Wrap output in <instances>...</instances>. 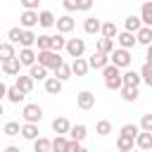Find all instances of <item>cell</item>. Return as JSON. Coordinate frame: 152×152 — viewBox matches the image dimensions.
Instances as JSON below:
<instances>
[{
    "instance_id": "cell-51",
    "label": "cell",
    "mask_w": 152,
    "mask_h": 152,
    "mask_svg": "<svg viewBox=\"0 0 152 152\" xmlns=\"http://www.w3.org/2000/svg\"><path fill=\"white\" fill-rule=\"evenodd\" d=\"M2 114H5V107H2V102H0V116H2Z\"/></svg>"
},
{
    "instance_id": "cell-11",
    "label": "cell",
    "mask_w": 152,
    "mask_h": 152,
    "mask_svg": "<svg viewBox=\"0 0 152 152\" xmlns=\"http://www.w3.org/2000/svg\"><path fill=\"white\" fill-rule=\"evenodd\" d=\"M17 59H19L21 66H33L36 64V52L31 48H21V52L17 55Z\"/></svg>"
},
{
    "instance_id": "cell-20",
    "label": "cell",
    "mask_w": 152,
    "mask_h": 152,
    "mask_svg": "<svg viewBox=\"0 0 152 152\" xmlns=\"http://www.w3.org/2000/svg\"><path fill=\"white\" fill-rule=\"evenodd\" d=\"M100 28H102V21L95 19V17H88V19L83 21V31L90 33V36H93V33H100Z\"/></svg>"
},
{
    "instance_id": "cell-37",
    "label": "cell",
    "mask_w": 152,
    "mask_h": 152,
    "mask_svg": "<svg viewBox=\"0 0 152 152\" xmlns=\"http://www.w3.org/2000/svg\"><path fill=\"white\" fill-rule=\"evenodd\" d=\"M95 133H97V135H109V133H112V124H109L107 119L97 121V124H95Z\"/></svg>"
},
{
    "instance_id": "cell-48",
    "label": "cell",
    "mask_w": 152,
    "mask_h": 152,
    "mask_svg": "<svg viewBox=\"0 0 152 152\" xmlns=\"http://www.w3.org/2000/svg\"><path fill=\"white\" fill-rule=\"evenodd\" d=\"M145 59H147L145 64H150V66H152V45H147V52H145Z\"/></svg>"
},
{
    "instance_id": "cell-17",
    "label": "cell",
    "mask_w": 152,
    "mask_h": 152,
    "mask_svg": "<svg viewBox=\"0 0 152 152\" xmlns=\"http://www.w3.org/2000/svg\"><path fill=\"white\" fill-rule=\"evenodd\" d=\"M86 135H88V128H86L83 124H76V126H71V128H69V140H76V142H81Z\"/></svg>"
},
{
    "instance_id": "cell-34",
    "label": "cell",
    "mask_w": 152,
    "mask_h": 152,
    "mask_svg": "<svg viewBox=\"0 0 152 152\" xmlns=\"http://www.w3.org/2000/svg\"><path fill=\"white\" fill-rule=\"evenodd\" d=\"M138 133H140V128H138L135 124H124L119 135H126V138H133V140H135V138H138Z\"/></svg>"
},
{
    "instance_id": "cell-22",
    "label": "cell",
    "mask_w": 152,
    "mask_h": 152,
    "mask_svg": "<svg viewBox=\"0 0 152 152\" xmlns=\"http://www.w3.org/2000/svg\"><path fill=\"white\" fill-rule=\"evenodd\" d=\"M19 69H21V64H19V59H17V57H12V59L2 62V71H5L7 76H17V74H19Z\"/></svg>"
},
{
    "instance_id": "cell-3",
    "label": "cell",
    "mask_w": 152,
    "mask_h": 152,
    "mask_svg": "<svg viewBox=\"0 0 152 152\" xmlns=\"http://www.w3.org/2000/svg\"><path fill=\"white\" fill-rule=\"evenodd\" d=\"M131 62H133V57H131V52H128V50L116 48V50L109 55V64H114L116 69H126V66H131Z\"/></svg>"
},
{
    "instance_id": "cell-4",
    "label": "cell",
    "mask_w": 152,
    "mask_h": 152,
    "mask_svg": "<svg viewBox=\"0 0 152 152\" xmlns=\"http://www.w3.org/2000/svg\"><path fill=\"white\" fill-rule=\"evenodd\" d=\"M21 116H24L26 124H38L43 119V107L40 104H26L24 112H21Z\"/></svg>"
},
{
    "instance_id": "cell-27",
    "label": "cell",
    "mask_w": 152,
    "mask_h": 152,
    "mask_svg": "<svg viewBox=\"0 0 152 152\" xmlns=\"http://www.w3.org/2000/svg\"><path fill=\"white\" fill-rule=\"evenodd\" d=\"M45 90H48L50 95H59V93H62V81H57L55 76L45 78Z\"/></svg>"
},
{
    "instance_id": "cell-32",
    "label": "cell",
    "mask_w": 152,
    "mask_h": 152,
    "mask_svg": "<svg viewBox=\"0 0 152 152\" xmlns=\"http://www.w3.org/2000/svg\"><path fill=\"white\" fill-rule=\"evenodd\" d=\"M24 97H26V95H24V93H21V90H19L17 86H10V88H7V100H10V102L19 104V102H21Z\"/></svg>"
},
{
    "instance_id": "cell-29",
    "label": "cell",
    "mask_w": 152,
    "mask_h": 152,
    "mask_svg": "<svg viewBox=\"0 0 152 152\" xmlns=\"http://www.w3.org/2000/svg\"><path fill=\"white\" fill-rule=\"evenodd\" d=\"M33 152H52V140L40 135L38 140H33Z\"/></svg>"
},
{
    "instance_id": "cell-33",
    "label": "cell",
    "mask_w": 152,
    "mask_h": 152,
    "mask_svg": "<svg viewBox=\"0 0 152 152\" xmlns=\"http://www.w3.org/2000/svg\"><path fill=\"white\" fill-rule=\"evenodd\" d=\"M55 78H57V81H62V83H64L66 78H71V66H69V64L57 66V69H55Z\"/></svg>"
},
{
    "instance_id": "cell-44",
    "label": "cell",
    "mask_w": 152,
    "mask_h": 152,
    "mask_svg": "<svg viewBox=\"0 0 152 152\" xmlns=\"http://www.w3.org/2000/svg\"><path fill=\"white\" fill-rule=\"evenodd\" d=\"M138 128H142L145 133H152V114H142V119H140V126Z\"/></svg>"
},
{
    "instance_id": "cell-52",
    "label": "cell",
    "mask_w": 152,
    "mask_h": 152,
    "mask_svg": "<svg viewBox=\"0 0 152 152\" xmlns=\"http://www.w3.org/2000/svg\"><path fill=\"white\" fill-rule=\"evenodd\" d=\"M78 152H88V150H86V147H81V150H78Z\"/></svg>"
},
{
    "instance_id": "cell-14",
    "label": "cell",
    "mask_w": 152,
    "mask_h": 152,
    "mask_svg": "<svg viewBox=\"0 0 152 152\" xmlns=\"http://www.w3.org/2000/svg\"><path fill=\"white\" fill-rule=\"evenodd\" d=\"M116 43H119V48H121V50H131V48L135 45V36L124 31V33H119V36H116Z\"/></svg>"
},
{
    "instance_id": "cell-31",
    "label": "cell",
    "mask_w": 152,
    "mask_h": 152,
    "mask_svg": "<svg viewBox=\"0 0 152 152\" xmlns=\"http://www.w3.org/2000/svg\"><path fill=\"white\" fill-rule=\"evenodd\" d=\"M12 57H17L14 45H10V43H0V62H7V59H12Z\"/></svg>"
},
{
    "instance_id": "cell-10",
    "label": "cell",
    "mask_w": 152,
    "mask_h": 152,
    "mask_svg": "<svg viewBox=\"0 0 152 152\" xmlns=\"http://www.w3.org/2000/svg\"><path fill=\"white\" fill-rule=\"evenodd\" d=\"M76 104H78L81 109H93V107H95V95H93L90 90H83V93H78Z\"/></svg>"
},
{
    "instance_id": "cell-26",
    "label": "cell",
    "mask_w": 152,
    "mask_h": 152,
    "mask_svg": "<svg viewBox=\"0 0 152 152\" xmlns=\"http://www.w3.org/2000/svg\"><path fill=\"white\" fill-rule=\"evenodd\" d=\"M28 76H31V81H45L48 78V69L40 66V64H33L31 71H28Z\"/></svg>"
},
{
    "instance_id": "cell-15",
    "label": "cell",
    "mask_w": 152,
    "mask_h": 152,
    "mask_svg": "<svg viewBox=\"0 0 152 152\" xmlns=\"http://www.w3.org/2000/svg\"><path fill=\"white\" fill-rule=\"evenodd\" d=\"M69 128H71V124H69V119H64V116H57V119L52 121V131H55L57 135L69 133Z\"/></svg>"
},
{
    "instance_id": "cell-12",
    "label": "cell",
    "mask_w": 152,
    "mask_h": 152,
    "mask_svg": "<svg viewBox=\"0 0 152 152\" xmlns=\"http://www.w3.org/2000/svg\"><path fill=\"white\" fill-rule=\"evenodd\" d=\"M69 66H71V76H74V74H76V76H86V74H88V69H90V66H88V59H83V57L74 59Z\"/></svg>"
},
{
    "instance_id": "cell-2",
    "label": "cell",
    "mask_w": 152,
    "mask_h": 152,
    "mask_svg": "<svg viewBox=\"0 0 152 152\" xmlns=\"http://www.w3.org/2000/svg\"><path fill=\"white\" fill-rule=\"evenodd\" d=\"M36 64H40V66H45V69H57V66H62L64 62H62V57L57 55V52H52V50H45V52H36Z\"/></svg>"
},
{
    "instance_id": "cell-6",
    "label": "cell",
    "mask_w": 152,
    "mask_h": 152,
    "mask_svg": "<svg viewBox=\"0 0 152 152\" xmlns=\"http://www.w3.org/2000/svg\"><path fill=\"white\" fill-rule=\"evenodd\" d=\"M121 83H124V88H138L142 83V78H140L138 71H124L121 74Z\"/></svg>"
},
{
    "instance_id": "cell-41",
    "label": "cell",
    "mask_w": 152,
    "mask_h": 152,
    "mask_svg": "<svg viewBox=\"0 0 152 152\" xmlns=\"http://www.w3.org/2000/svg\"><path fill=\"white\" fill-rule=\"evenodd\" d=\"M64 48H66V38H64V36H59V33H57V36H52V52H57V55H59V50H64Z\"/></svg>"
},
{
    "instance_id": "cell-49",
    "label": "cell",
    "mask_w": 152,
    "mask_h": 152,
    "mask_svg": "<svg viewBox=\"0 0 152 152\" xmlns=\"http://www.w3.org/2000/svg\"><path fill=\"white\" fill-rule=\"evenodd\" d=\"M2 97H7V86L0 81V100H2Z\"/></svg>"
},
{
    "instance_id": "cell-28",
    "label": "cell",
    "mask_w": 152,
    "mask_h": 152,
    "mask_svg": "<svg viewBox=\"0 0 152 152\" xmlns=\"http://www.w3.org/2000/svg\"><path fill=\"white\" fill-rule=\"evenodd\" d=\"M135 43H142V45H152V28L142 26V28L135 33Z\"/></svg>"
},
{
    "instance_id": "cell-7",
    "label": "cell",
    "mask_w": 152,
    "mask_h": 152,
    "mask_svg": "<svg viewBox=\"0 0 152 152\" xmlns=\"http://www.w3.org/2000/svg\"><path fill=\"white\" fill-rule=\"evenodd\" d=\"M19 24L24 26V31H31L38 24V12H21L19 14Z\"/></svg>"
},
{
    "instance_id": "cell-13",
    "label": "cell",
    "mask_w": 152,
    "mask_h": 152,
    "mask_svg": "<svg viewBox=\"0 0 152 152\" xmlns=\"http://www.w3.org/2000/svg\"><path fill=\"white\" fill-rule=\"evenodd\" d=\"M135 145H138V150H140V152H145V150H152V133H145V131H140V133H138V138H135Z\"/></svg>"
},
{
    "instance_id": "cell-35",
    "label": "cell",
    "mask_w": 152,
    "mask_h": 152,
    "mask_svg": "<svg viewBox=\"0 0 152 152\" xmlns=\"http://www.w3.org/2000/svg\"><path fill=\"white\" fill-rule=\"evenodd\" d=\"M133 138H126V135H119V140H116V147H119V152H131L133 150Z\"/></svg>"
},
{
    "instance_id": "cell-21",
    "label": "cell",
    "mask_w": 152,
    "mask_h": 152,
    "mask_svg": "<svg viewBox=\"0 0 152 152\" xmlns=\"http://www.w3.org/2000/svg\"><path fill=\"white\" fill-rule=\"evenodd\" d=\"M100 33H102V38L114 40V38L119 36V28H116V24H114V21H104V24H102V28H100Z\"/></svg>"
},
{
    "instance_id": "cell-24",
    "label": "cell",
    "mask_w": 152,
    "mask_h": 152,
    "mask_svg": "<svg viewBox=\"0 0 152 152\" xmlns=\"http://www.w3.org/2000/svg\"><path fill=\"white\" fill-rule=\"evenodd\" d=\"M24 95H28L31 90H33V81H31V76H17V83H14Z\"/></svg>"
},
{
    "instance_id": "cell-36",
    "label": "cell",
    "mask_w": 152,
    "mask_h": 152,
    "mask_svg": "<svg viewBox=\"0 0 152 152\" xmlns=\"http://www.w3.org/2000/svg\"><path fill=\"white\" fill-rule=\"evenodd\" d=\"M2 133H5V135H10V138H14V135H19V133H21V126H19L17 121H7V124H5V128H2Z\"/></svg>"
},
{
    "instance_id": "cell-19",
    "label": "cell",
    "mask_w": 152,
    "mask_h": 152,
    "mask_svg": "<svg viewBox=\"0 0 152 152\" xmlns=\"http://www.w3.org/2000/svg\"><path fill=\"white\" fill-rule=\"evenodd\" d=\"M55 14L50 12V10H43V12H38V24L43 26V28H50V26H55Z\"/></svg>"
},
{
    "instance_id": "cell-39",
    "label": "cell",
    "mask_w": 152,
    "mask_h": 152,
    "mask_svg": "<svg viewBox=\"0 0 152 152\" xmlns=\"http://www.w3.org/2000/svg\"><path fill=\"white\" fill-rule=\"evenodd\" d=\"M21 33H24V28H19V26H12V28L7 31V38H10V45H14V43H19V40H21Z\"/></svg>"
},
{
    "instance_id": "cell-18",
    "label": "cell",
    "mask_w": 152,
    "mask_h": 152,
    "mask_svg": "<svg viewBox=\"0 0 152 152\" xmlns=\"http://www.w3.org/2000/svg\"><path fill=\"white\" fill-rule=\"evenodd\" d=\"M140 21H142V26L152 28V2H142V7H140Z\"/></svg>"
},
{
    "instance_id": "cell-46",
    "label": "cell",
    "mask_w": 152,
    "mask_h": 152,
    "mask_svg": "<svg viewBox=\"0 0 152 152\" xmlns=\"http://www.w3.org/2000/svg\"><path fill=\"white\" fill-rule=\"evenodd\" d=\"M93 7V2H88V0H83V2H76V10H83V12H88Z\"/></svg>"
},
{
    "instance_id": "cell-9",
    "label": "cell",
    "mask_w": 152,
    "mask_h": 152,
    "mask_svg": "<svg viewBox=\"0 0 152 152\" xmlns=\"http://www.w3.org/2000/svg\"><path fill=\"white\" fill-rule=\"evenodd\" d=\"M107 64H109V57L102 55V52H93V55L88 57V66H90V69H104Z\"/></svg>"
},
{
    "instance_id": "cell-8",
    "label": "cell",
    "mask_w": 152,
    "mask_h": 152,
    "mask_svg": "<svg viewBox=\"0 0 152 152\" xmlns=\"http://www.w3.org/2000/svg\"><path fill=\"white\" fill-rule=\"evenodd\" d=\"M55 24H57V31H59V36H64V33H71V31H74V26H76V21H74L69 14L59 17Z\"/></svg>"
},
{
    "instance_id": "cell-25",
    "label": "cell",
    "mask_w": 152,
    "mask_h": 152,
    "mask_svg": "<svg viewBox=\"0 0 152 152\" xmlns=\"http://www.w3.org/2000/svg\"><path fill=\"white\" fill-rule=\"evenodd\" d=\"M36 45H38V52L52 50V36H48V33H43V36H36Z\"/></svg>"
},
{
    "instance_id": "cell-38",
    "label": "cell",
    "mask_w": 152,
    "mask_h": 152,
    "mask_svg": "<svg viewBox=\"0 0 152 152\" xmlns=\"http://www.w3.org/2000/svg\"><path fill=\"white\" fill-rule=\"evenodd\" d=\"M66 145H69V140L64 135H57L52 140V152H66Z\"/></svg>"
},
{
    "instance_id": "cell-16",
    "label": "cell",
    "mask_w": 152,
    "mask_h": 152,
    "mask_svg": "<svg viewBox=\"0 0 152 152\" xmlns=\"http://www.w3.org/2000/svg\"><path fill=\"white\" fill-rule=\"evenodd\" d=\"M38 133H40V131H38V126H36V124H24L19 135H21V138H26V140H38V138H40Z\"/></svg>"
},
{
    "instance_id": "cell-47",
    "label": "cell",
    "mask_w": 152,
    "mask_h": 152,
    "mask_svg": "<svg viewBox=\"0 0 152 152\" xmlns=\"http://www.w3.org/2000/svg\"><path fill=\"white\" fill-rule=\"evenodd\" d=\"M62 5H64V10H66V12H74V10H76V2H74V0H64Z\"/></svg>"
},
{
    "instance_id": "cell-1",
    "label": "cell",
    "mask_w": 152,
    "mask_h": 152,
    "mask_svg": "<svg viewBox=\"0 0 152 152\" xmlns=\"http://www.w3.org/2000/svg\"><path fill=\"white\" fill-rule=\"evenodd\" d=\"M102 76H104V86H107L109 90H121V88H124V83H121V71H119L114 64H107V66L102 69Z\"/></svg>"
},
{
    "instance_id": "cell-42",
    "label": "cell",
    "mask_w": 152,
    "mask_h": 152,
    "mask_svg": "<svg viewBox=\"0 0 152 152\" xmlns=\"http://www.w3.org/2000/svg\"><path fill=\"white\" fill-rule=\"evenodd\" d=\"M138 88H121V97L126 100V102H135L138 100Z\"/></svg>"
},
{
    "instance_id": "cell-43",
    "label": "cell",
    "mask_w": 152,
    "mask_h": 152,
    "mask_svg": "<svg viewBox=\"0 0 152 152\" xmlns=\"http://www.w3.org/2000/svg\"><path fill=\"white\" fill-rule=\"evenodd\" d=\"M138 74H140V78L152 88V66H150V64H142V69H140Z\"/></svg>"
},
{
    "instance_id": "cell-30",
    "label": "cell",
    "mask_w": 152,
    "mask_h": 152,
    "mask_svg": "<svg viewBox=\"0 0 152 152\" xmlns=\"http://www.w3.org/2000/svg\"><path fill=\"white\" fill-rule=\"evenodd\" d=\"M97 52H102V55H112L114 52V40H109V38H100L97 40Z\"/></svg>"
},
{
    "instance_id": "cell-53",
    "label": "cell",
    "mask_w": 152,
    "mask_h": 152,
    "mask_svg": "<svg viewBox=\"0 0 152 152\" xmlns=\"http://www.w3.org/2000/svg\"><path fill=\"white\" fill-rule=\"evenodd\" d=\"M131 152H140V150H131Z\"/></svg>"
},
{
    "instance_id": "cell-5",
    "label": "cell",
    "mask_w": 152,
    "mask_h": 152,
    "mask_svg": "<svg viewBox=\"0 0 152 152\" xmlns=\"http://www.w3.org/2000/svg\"><path fill=\"white\" fill-rule=\"evenodd\" d=\"M64 50L69 52V57L78 59V57H83V52H86V43H83L81 38H69V40H66V48H64Z\"/></svg>"
},
{
    "instance_id": "cell-40",
    "label": "cell",
    "mask_w": 152,
    "mask_h": 152,
    "mask_svg": "<svg viewBox=\"0 0 152 152\" xmlns=\"http://www.w3.org/2000/svg\"><path fill=\"white\" fill-rule=\"evenodd\" d=\"M33 43H36V33H33V31H24V33H21L19 45H21V48H31Z\"/></svg>"
},
{
    "instance_id": "cell-50",
    "label": "cell",
    "mask_w": 152,
    "mask_h": 152,
    "mask_svg": "<svg viewBox=\"0 0 152 152\" xmlns=\"http://www.w3.org/2000/svg\"><path fill=\"white\" fill-rule=\"evenodd\" d=\"M5 152H21V150H19V147H14V145H7V147H5Z\"/></svg>"
},
{
    "instance_id": "cell-45",
    "label": "cell",
    "mask_w": 152,
    "mask_h": 152,
    "mask_svg": "<svg viewBox=\"0 0 152 152\" xmlns=\"http://www.w3.org/2000/svg\"><path fill=\"white\" fill-rule=\"evenodd\" d=\"M81 150V142H76V140H69V145H66V152H78Z\"/></svg>"
},
{
    "instance_id": "cell-23",
    "label": "cell",
    "mask_w": 152,
    "mask_h": 152,
    "mask_svg": "<svg viewBox=\"0 0 152 152\" xmlns=\"http://www.w3.org/2000/svg\"><path fill=\"white\" fill-rule=\"evenodd\" d=\"M124 26H126V33H138L140 28H142V21H140V17H128L126 21H124Z\"/></svg>"
}]
</instances>
